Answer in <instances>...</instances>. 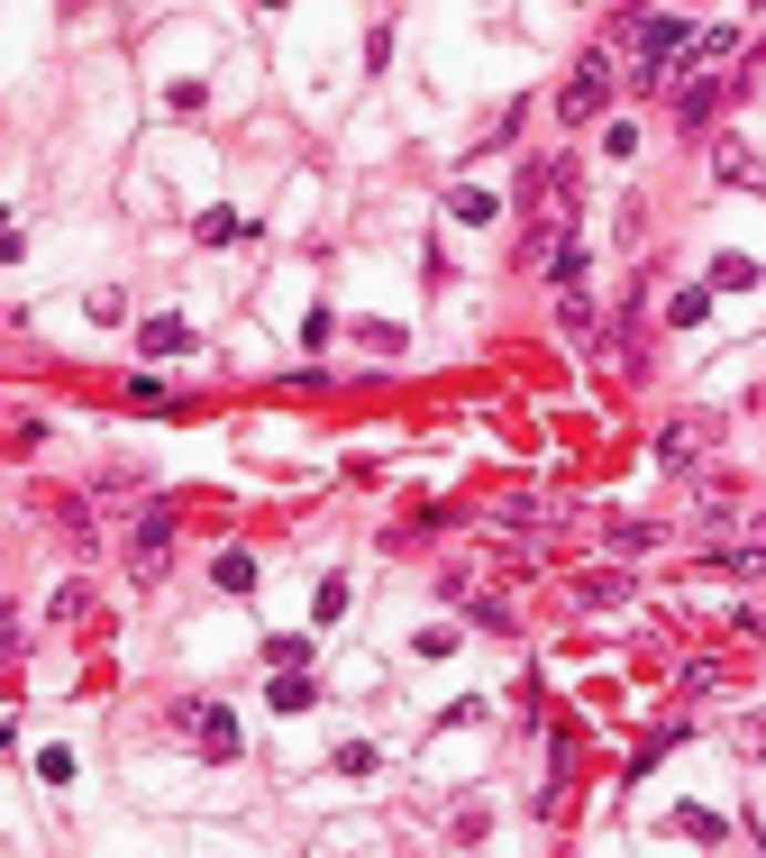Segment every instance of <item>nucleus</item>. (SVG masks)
<instances>
[{"mask_svg":"<svg viewBox=\"0 0 766 858\" xmlns=\"http://www.w3.org/2000/svg\"><path fill=\"white\" fill-rule=\"evenodd\" d=\"M602 101H611V64H574L566 83H557V120L584 128V120H602Z\"/></svg>","mask_w":766,"mask_h":858,"instance_id":"obj_1","label":"nucleus"},{"mask_svg":"<svg viewBox=\"0 0 766 858\" xmlns=\"http://www.w3.org/2000/svg\"><path fill=\"white\" fill-rule=\"evenodd\" d=\"M703 447H712V421H675V430L658 438V466H694Z\"/></svg>","mask_w":766,"mask_h":858,"instance_id":"obj_2","label":"nucleus"},{"mask_svg":"<svg viewBox=\"0 0 766 858\" xmlns=\"http://www.w3.org/2000/svg\"><path fill=\"white\" fill-rule=\"evenodd\" d=\"M137 348H146V356H183V348H192V329H183V320H146V329H137Z\"/></svg>","mask_w":766,"mask_h":858,"instance_id":"obj_3","label":"nucleus"},{"mask_svg":"<svg viewBox=\"0 0 766 858\" xmlns=\"http://www.w3.org/2000/svg\"><path fill=\"white\" fill-rule=\"evenodd\" d=\"M128 557H137V576H156V557H165V511H156V520H146V530L128 539Z\"/></svg>","mask_w":766,"mask_h":858,"instance_id":"obj_4","label":"nucleus"}]
</instances>
